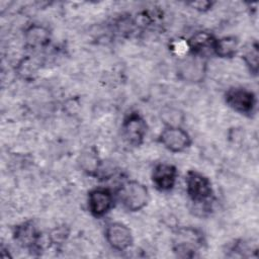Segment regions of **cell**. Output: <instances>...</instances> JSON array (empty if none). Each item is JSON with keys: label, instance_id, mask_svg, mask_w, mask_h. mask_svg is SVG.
<instances>
[{"label": "cell", "instance_id": "6da1fadb", "mask_svg": "<svg viewBox=\"0 0 259 259\" xmlns=\"http://www.w3.org/2000/svg\"><path fill=\"white\" fill-rule=\"evenodd\" d=\"M205 245L203 232L195 227H178L173 232L172 250L178 258L188 259L197 256Z\"/></svg>", "mask_w": 259, "mask_h": 259}, {"label": "cell", "instance_id": "7a4b0ae2", "mask_svg": "<svg viewBox=\"0 0 259 259\" xmlns=\"http://www.w3.org/2000/svg\"><path fill=\"white\" fill-rule=\"evenodd\" d=\"M186 193L196 206L207 208L213 199V187L210 179L196 170H189L185 176Z\"/></svg>", "mask_w": 259, "mask_h": 259}, {"label": "cell", "instance_id": "3957f363", "mask_svg": "<svg viewBox=\"0 0 259 259\" xmlns=\"http://www.w3.org/2000/svg\"><path fill=\"white\" fill-rule=\"evenodd\" d=\"M115 195L123 208L131 212L142 210L150 201L149 189L138 180L123 181Z\"/></svg>", "mask_w": 259, "mask_h": 259}, {"label": "cell", "instance_id": "277c9868", "mask_svg": "<svg viewBox=\"0 0 259 259\" xmlns=\"http://www.w3.org/2000/svg\"><path fill=\"white\" fill-rule=\"evenodd\" d=\"M226 104L235 112L251 117L256 110L257 98L255 93L245 87L229 88L224 95Z\"/></svg>", "mask_w": 259, "mask_h": 259}, {"label": "cell", "instance_id": "5b68a950", "mask_svg": "<svg viewBox=\"0 0 259 259\" xmlns=\"http://www.w3.org/2000/svg\"><path fill=\"white\" fill-rule=\"evenodd\" d=\"M120 130L122 138L128 145L140 147L147 137L149 127L147 120L140 112L131 111L123 117Z\"/></svg>", "mask_w": 259, "mask_h": 259}, {"label": "cell", "instance_id": "8992f818", "mask_svg": "<svg viewBox=\"0 0 259 259\" xmlns=\"http://www.w3.org/2000/svg\"><path fill=\"white\" fill-rule=\"evenodd\" d=\"M207 63L204 57L188 53L177 64V76L188 83H200L206 76Z\"/></svg>", "mask_w": 259, "mask_h": 259}, {"label": "cell", "instance_id": "52a82bcc", "mask_svg": "<svg viewBox=\"0 0 259 259\" xmlns=\"http://www.w3.org/2000/svg\"><path fill=\"white\" fill-rule=\"evenodd\" d=\"M114 193L107 187L98 186L91 189L87 194V208L95 219L104 218L114 206Z\"/></svg>", "mask_w": 259, "mask_h": 259}, {"label": "cell", "instance_id": "ba28073f", "mask_svg": "<svg viewBox=\"0 0 259 259\" xmlns=\"http://www.w3.org/2000/svg\"><path fill=\"white\" fill-rule=\"evenodd\" d=\"M158 142L171 153H182L191 146L192 139L183 127L167 125L159 134Z\"/></svg>", "mask_w": 259, "mask_h": 259}, {"label": "cell", "instance_id": "9c48e42d", "mask_svg": "<svg viewBox=\"0 0 259 259\" xmlns=\"http://www.w3.org/2000/svg\"><path fill=\"white\" fill-rule=\"evenodd\" d=\"M104 238L109 247L118 252L126 251L134 243L132 230L121 222L108 223L104 230Z\"/></svg>", "mask_w": 259, "mask_h": 259}, {"label": "cell", "instance_id": "30bf717a", "mask_svg": "<svg viewBox=\"0 0 259 259\" xmlns=\"http://www.w3.org/2000/svg\"><path fill=\"white\" fill-rule=\"evenodd\" d=\"M40 232L32 221H25L13 229L14 241L29 252H36L40 248Z\"/></svg>", "mask_w": 259, "mask_h": 259}, {"label": "cell", "instance_id": "8fae6325", "mask_svg": "<svg viewBox=\"0 0 259 259\" xmlns=\"http://www.w3.org/2000/svg\"><path fill=\"white\" fill-rule=\"evenodd\" d=\"M178 178L177 168L166 162L157 163L151 172V180L158 191L168 192L172 190Z\"/></svg>", "mask_w": 259, "mask_h": 259}, {"label": "cell", "instance_id": "7c38bea8", "mask_svg": "<svg viewBox=\"0 0 259 259\" xmlns=\"http://www.w3.org/2000/svg\"><path fill=\"white\" fill-rule=\"evenodd\" d=\"M215 36L205 30H199L193 33L187 40L188 53L206 58L207 54H212V48Z\"/></svg>", "mask_w": 259, "mask_h": 259}, {"label": "cell", "instance_id": "4fadbf2b", "mask_svg": "<svg viewBox=\"0 0 259 259\" xmlns=\"http://www.w3.org/2000/svg\"><path fill=\"white\" fill-rule=\"evenodd\" d=\"M78 165L86 175L91 177H99L102 171L103 162L100 159L96 148L92 146L80 153Z\"/></svg>", "mask_w": 259, "mask_h": 259}, {"label": "cell", "instance_id": "5bb4252c", "mask_svg": "<svg viewBox=\"0 0 259 259\" xmlns=\"http://www.w3.org/2000/svg\"><path fill=\"white\" fill-rule=\"evenodd\" d=\"M23 37L26 47L30 49H41L50 44L51 31L45 25L32 23L25 28Z\"/></svg>", "mask_w": 259, "mask_h": 259}, {"label": "cell", "instance_id": "9a60e30c", "mask_svg": "<svg viewBox=\"0 0 259 259\" xmlns=\"http://www.w3.org/2000/svg\"><path fill=\"white\" fill-rule=\"evenodd\" d=\"M239 39L235 35L217 37L212 48V55L220 59H232L239 53Z\"/></svg>", "mask_w": 259, "mask_h": 259}, {"label": "cell", "instance_id": "2e32d148", "mask_svg": "<svg viewBox=\"0 0 259 259\" xmlns=\"http://www.w3.org/2000/svg\"><path fill=\"white\" fill-rule=\"evenodd\" d=\"M242 60L244 61L249 72L257 76L259 70V47L257 40H251L243 49Z\"/></svg>", "mask_w": 259, "mask_h": 259}, {"label": "cell", "instance_id": "e0dca14e", "mask_svg": "<svg viewBox=\"0 0 259 259\" xmlns=\"http://www.w3.org/2000/svg\"><path fill=\"white\" fill-rule=\"evenodd\" d=\"M161 115L165 122V126L167 125L181 126L180 124L183 122V114L180 113L178 109L169 108L167 111L161 113Z\"/></svg>", "mask_w": 259, "mask_h": 259}, {"label": "cell", "instance_id": "ac0fdd59", "mask_svg": "<svg viewBox=\"0 0 259 259\" xmlns=\"http://www.w3.org/2000/svg\"><path fill=\"white\" fill-rule=\"evenodd\" d=\"M214 2L212 1H207V0H202V1H193V2H188L187 5L190 6L191 8H193L194 10L198 11V12H207L209 11L212 6H213Z\"/></svg>", "mask_w": 259, "mask_h": 259}]
</instances>
